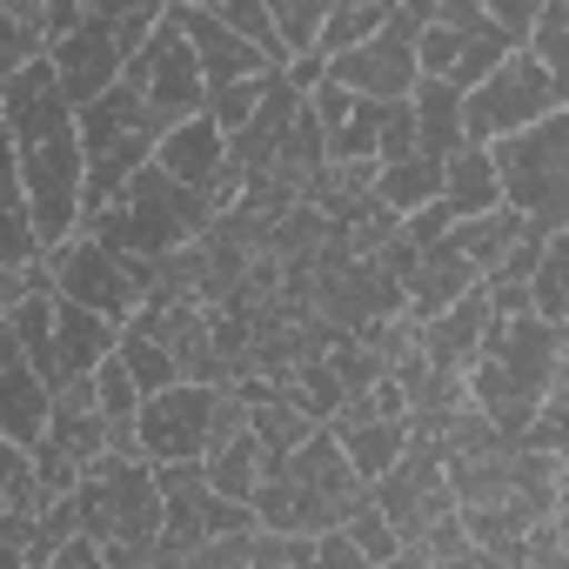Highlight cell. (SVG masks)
Returning a JSON list of instances; mask_svg holds the SVG:
<instances>
[{"label":"cell","mask_w":569,"mask_h":569,"mask_svg":"<svg viewBox=\"0 0 569 569\" xmlns=\"http://www.w3.org/2000/svg\"><path fill=\"white\" fill-rule=\"evenodd\" d=\"M469 402L516 442L529 409L549 389H569V322H542V316H489L482 349L462 369Z\"/></svg>","instance_id":"2"},{"label":"cell","mask_w":569,"mask_h":569,"mask_svg":"<svg viewBox=\"0 0 569 569\" xmlns=\"http://www.w3.org/2000/svg\"><path fill=\"white\" fill-rule=\"evenodd\" d=\"M442 201H449V214H482V208H496V201H502V188H496V168H489V148H482V141H462V148H449V154H442Z\"/></svg>","instance_id":"24"},{"label":"cell","mask_w":569,"mask_h":569,"mask_svg":"<svg viewBox=\"0 0 569 569\" xmlns=\"http://www.w3.org/2000/svg\"><path fill=\"white\" fill-rule=\"evenodd\" d=\"M469 281H482L476 268H469V254L449 241V228L436 234V241H422L416 248V261H409V274H402V309H409V322H422V316H436V309H449Z\"/></svg>","instance_id":"16"},{"label":"cell","mask_w":569,"mask_h":569,"mask_svg":"<svg viewBox=\"0 0 569 569\" xmlns=\"http://www.w3.org/2000/svg\"><path fill=\"white\" fill-rule=\"evenodd\" d=\"M522 48H529L556 81H569V0H542V8L529 14V28H522Z\"/></svg>","instance_id":"33"},{"label":"cell","mask_w":569,"mask_h":569,"mask_svg":"<svg viewBox=\"0 0 569 569\" xmlns=\"http://www.w3.org/2000/svg\"><path fill=\"white\" fill-rule=\"evenodd\" d=\"M369 496H376V509L396 522V536H402V542H416L436 516H449V509H456V496H449V476H442V449H436V436L409 429L402 456L369 482Z\"/></svg>","instance_id":"12"},{"label":"cell","mask_w":569,"mask_h":569,"mask_svg":"<svg viewBox=\"0 0 569 569\" xmlns=\"http://www.w3.org/2000/svg\"><path fill=\"white\" fill-rule=\"evenodd\" d=\"M194 8H214V0H194Z\"/></svg>","instance_id":"48"},{"label":"cell","mask_w":569,"mask_h":569,"mask_svg":"<svg viewBox=\"0 0 569 569\" xmlns=\"http://www.w3.org/2000/svg\"><path fill=\"white\" fill-rule=\"evenodd\" d=\"M536 8H542V0H536Z\"/></svg>","instance_id":"49"},{"label":"cell","mask_w":569,"mask_h":569,"mask_svg":"<svg viewBox=\"0 0 569 569\" xmlns=\"http://www.w3.org/2000/svg\"><path fill=\"white\" fill-rule=\"evenodd\" d=\"M214 14L268 61V68H289V48H281V34H274V14H268V0H214Z\"/></svg>","instance_id":"34"},{"label":"cell","mask_w":569,"mask_h":569,"mask_svg":"<svg viewBox=\"0 0 569 569\" xmlns=\"http://www.w3.org/2000/svg\"><path fill=\"white\" fill-rule=\"evenodd\" d=\"M114 356H121V369L134 376V389L141 396H154V389H168V382H181V369H174V356L154 342V336H141L134 322H121V336H114Z\"/></svg>","instance_id":"31"},{"label":"cell","mask_w":569,"mask_h":569,"mask_svg":"<svg viewBox=\"0 0 569 569\" xmlns=\"http://www.w3.org/2000/svg\"><path fill=\"white\" fill-rule=\"evenodd\" d=\"M154 168H168L174 181H188V188H208L214 181V168L228 161V134L194 108V114H181V121H168L161 134H154V154H148Z\"/></svg>","instance_id":"18"},{"label":"cell","mask_w":569,"mask_h":569,"mask_svg":"<svg viewBox=\"0 0 569 569\" xmlns=\"http://www.w3.org/2000/svg\"><path fill=\"white\" fill-rule=\"evenodd\" d=\"M482 148L516 214H529L536 228H569V108H549Z\"/></svg>","instance_id":"5"},{"label":"cell","mask_w":569,"mask_h":569,"mask_svg":"<svg viewBox=\"0 0 569 569\" xmlns=\"http://www.w3.org/2000/svg\"><path fill=\"white\" fill-rule=\"evenodd\" d=\"M154 482H161V536H154V562H148V569H188V556H194L208 536L254 522L248 502L208 489L201 462H154Z\"/></svg>","instance_id":"9"},{"label":"cell","mask_w":569,"mask_h":569,"mask_svg":"<svg viewBox=\"0 0 569 569\" xmlns=\"http://www.w3.org/2000/svg\"><path fill=\"white\" fill-rule=\"evenodd\" d=\"M409 121H416V148H429V154L462 148V88L442 81V74H416V88H409Z\"/></svg>","instance_id":"22"},{"label":"cell","mask_w":569,"mask_h":569,"mask_svg":"<svg viewBox=\"0 0 569 569\" xmlns=\"http://www.w3.org/2000/svg\"><path fill=\"white\" fill-rule=\"evenodd\" d=\"M88 382H94V409H101L114 449H134V409H141V389H134V376L121 369V356L108 349V356L88 369Z\"/></svg>","instance_id":"28"},{"label":"cell","mask_w":569,"mask_h":569,"mask_svg":"<svg viewBox=\"0 0 569 569\" xmlns=\"http://www.w3.org/2000/svg\"><path fill=\"white\" fill-rule=\"evenodd\" d=\"M41 268H48V289H54V296L88 302V309H101L108 322H128L134 302L148 296V281H154V261L121 254V248H108V241L88 234V228H74V234H61L54 248H41Z\"/></svg>","instance_id":"7"},{"label":"cell","mask_w":569,"mask_h":569,"mask_svg":"<svg viewBox=\"0 0 569 569\" xmlns=\"http://www.w3.org/2000/svg\"><path fill=\"white\" fill-rule=\"evenodd\" d=\"M48 569H108V562H101V542H94L88 529H74V536L54 542V562H48Z\"/></svg>","instance_id":"45"},{"label":"cell","mask_w":569,"mask_h":569,"mask_svg":"<svg viewBox=\"0 0 569 569\" xmlns=\"http://www.w3.org/2000/svg\"><path fill=\"white\" fill-rule=\"evenodd\" d=\"M0 14H14V21L48 48L54 34H68V28L81 21V0H0Z\"/></svg>","instance_id":"38"},{"label":"cell","mask_w":569,"mask_h":569,"mask_svg":"<svg viewBox=\"0 0 569 569\" xmlns=\"http://www.w3.org/2000/svg\"><path fill=\"white\" fill-rule=\"evenodd\" d=\"M522 289H529V316L569 322V228H556L542 241V254H536V268H529Z\"/></svg>","instance_id":"29"},{"label":"cell","mask_w":569,"mask_h":569,"mask_svg":"<svg viewBox=\"0 0 569 569\" xmlns=\"http://www.w3.org/2000/svg\"><path fill=\"white\" fill-rule=\"evenodd\" d=\"M81 14H94V21L121 41V54H128V48H134V41L168 14V0H81Z\"/></svg>","instance_id":"36"},{"label":"cell","mask_w":569,"mask_h":569,"mask_svg":"<svg viewBox=\"0 0 569 569\" xmlns=\"http://www.w3.org/2000/svg\"><path fill=\"white\" fill-rule=\"evenodd\" d=\"M48 402H54V382L34 362L0 356V436L28 449L41 436V422H48Z\"/></svg>","instance_id":"20"},{"label":"cell","mask_w":569,"mask_h":569,"mask_svg":"<svg viewBox=\"0 0 569 569\" xmlns=\"http://www.w3.org/2000/svg\"><path fill=\"white\" fill-rule=\"evenodd\" d=\"M268 74H274V68H261V74H241V81H214V88H201V114H208L221 134H234V128L254 114V101H261Z\"/></svg>","instance_id":"35"},{"label":"cell","mask_w":569,"mask_h":569,"mask_svg":"<svg viewBox=\"0 0 569 569\" xmlns=\"http://www.w3.org/2000/svg\"><path fill=\"white\" fill-rule=\"evenodd\" d=\"M396 8H402V0H329L322 34H316V54H342V48H356V41L376 34Z\"/></svg>","instance_id":"30"},{"label":"cell","mask_w":569,"mask_h":569,"mask_svg":"<svg viewBox=\"0 0 569 569\" xmlns=\"http://www.w3.org/2000/svg\"><path fill=\"white\" fill-rule=\"evenodd\" d=\"M68 496H74L81 529L101 542V562L108 569H148L154 562L161 482H154V462L141 449H101Z\"/></svg>","instance_id":"3"},{"label":"cell","mask_w":569,"mask_h":569,"mask_svg":"<svg viewBox=\"0 0 569 569\" xmlns=\"http://www.w3.org/2000/svg\"><path fill=\"white\" fill-rule=\"evenodd\" d=\"M522 569H569V516H536L522 529Z\"/></svg>","instance_id":"39"},{"label":"cell","mask_w":569,"mask_h":569,"mask_svg":"<svg viewBox=\"0 0 569 569\" xmlns=\"http://www.w3.org/2000/svg\"><path fill=\"white\" fill-rule=\"evenodd\" d=\"M81 228L101 234V241L121 248V254L161 261L168 248H181V241H194V234L208 228V201H201V188H188V181H174L168 168L141 161Z\"/></svg>","instance_id":"4"},{"label":"cell","mask_w":569,"mask_h":569,"mask_svg":"<svg viewBox=\"0 0 569 569\" xmlns=\"http://www.w3.org/2000/svg\"><path fill=\"white\" fill-rule=\"evenodd\" d=\"M309 429H316V416H309V402L296 389H261V396H248V436L268 456H289Z\"/></svg>","instance_id":"26"},{"label":"cell","mask_w":569,"mask_h":569,"mask_svg":"<svg viewBox=\"0 0 569 569\" xmlns=\"http://www.w3.org/2000/svg\"><path fill=\"white\" fill-rule=\"evenodd\" d=\"M41 54H48V68H54V88L68 94V108H88L101 88H114V81H121V61H128L121 41H114L94 14H81L68 34H54Z\"/></svg>","instance_id":"14"},{"label":"cell","mask_w":569,"mask_h":569,"mask_svg":"<svg viewBox=\"0 0 569 569\" xmlns=\"http://www.w3.org/2000/svg\"><path fill=\"white\" fill-rule=\"evenodd\" d=\"M214 389L221 382H168L154 396H141L134 409V449L148 462H194L214 436Z\"/></svg>","instance_id":"13"},{"label":"cell","mask_w":569,"mask_h":569,"mask_svg":"<svg viewBox=\"0 0 569 569\" xmlns=\"http://www.w3.org/2000/svg\"><path fill=\"white\" fill-rule=\"evenodd\" d=\"M422 21H429V0H402L376 34L329 54V81H342L369 101H409V88H416V28Z\"/></svg>","instance_id":"10"},{"label":"cell","mask_w":569,"mask_h":569,"mask_svg":"<svg viewBox=\"0 0 569 569\" xmlns=\"http://www.w3.org/2000/svg\"><path fill=\"white\" fill-rule=\"evenodd\" d=\"M14 469H21V442H8V436H0V502H8V482H14Z\"/></svg>","instance_id":"47"},{"label":"cell","mask_w":569,"mask_h":569,"mask_svg":"<svg viewBox=\"0 0 569 569\" xmlns=\"http://www.w3.org/2000/svg\"><path fill=\"white\" fill-rule=\"evenodd\" d=\"M268 14H274V34H281V48H289V61H296L302 48H316L329 0H268Z\"/></svg>","instance_id":"37"},{"label":"cell","mask_w":569,"mask_h":569,"mask_svg":"<svg viewBox=\"0 0 569 569\" xmlns=\"http://www.w3.org/2000/svg\"><path fill=\"white\" fill-rule=\"evenodd\" d=\"M522 221H529V214H516L509 201H496V208H482V214H456V221H449V241L469 254V268H476V274H489V268L516 248Z\"/></svg>","instance_id":"25"},{"label":"cell","mask_w":569,"mask_h":569,"mask_svg":"<svg viewBox=\"0 0 569 569\" xmlns=\"http://www.w3.org/2000/svg\"><path fill=\"white\" fill-rule=\"evenodd\" d=\"M489 316H496V309H489V289H482V281H469L449 309H436V316L416 322V349H422L429 362H442V369H469V356L482 349Z\"/></svg>","instance_id":"17"},{"label":"cell","mask_w":569,"mask_h":569,"mask_svg":"<svg viewBox=\"0 0 569 569\" xmlns=\"http://www.w3.org/2000/svg\"><path fill=\"white\" fill-rule=\"evenodd\" d=\"M121 81L141 94V108H148V121L154 128H168V121H181V114H194L201 108V68H194V54H188V41H181V28L161 14L134 48H128V61H121Z\"/></svg>","instance_id":"11"},{"label":"cell","mask_w":569,"mask_h":569,"mask_svg":"<svg viewBox=\"0 0 569 569\" xmlns=\"http://www.w3.org/2000/svg\"><path fill=\"white\" fill-rule=\"evenodd\" d=\"M289 389H296V396L309 402V416H316V422H329V416L342 409V382H336V369L322 362V349L296 362V382H289Z\"/></svg>","instance_id":"40"},{"label":"cell","mask_w":569,"mask_h":569,"mask_svg":"<svg viewBox=\"0 0 569 569\" xmlns=\"http://www.w3.org/2000/svg\"><path fill=\"white\" fill-rule=\"evenodd\" d=\"M194 462H201V476H208V489H214V496H234V502H248V489L261 482V469H268L274 456H268V449L248 436V422H241V429H228L221 442H208Z\"/></svg>","instance_id":"23"},{"label":"cell","mask_w":569,"mask_h":569,"mask_svg":"<svg viewBox=\"0 0 569 569\" xmlns=\"http://www.w3.org/2000/svg\"><path fill=\"white\" fill-rule=\"evenodd\" d=\"M0 356H21L54 382V289L34 281V289L0 316Z\"/></svg>","instance_id":"21"},{"label":"cell","mask_w":569,"mask_h":569,"mask_svg":"<svg viewBox=\"0 0 569 569\" xmlns=\"http://www.w3.org/2000/svg\"><path fill=\"white\" fill-rule=\"evenodd\" d=\"M376 194H382L396 214L436 201V194H442V154L409 148V154H396V161H376Z\"/></svg>","instance_id":"27"},{"label":"cell","mask_w":569,"mask_h":569,"mask_svg":"<svg viewBox=\"0 0 569 569\" xmlns=\"http://www.w3.org/2000/svg\"><path fill=\"white\" fill-rule=\"evenodd\" d=\"M74 134H81V221L154 154V121H148V108H141V94L128 88V81H114V88H101L88 108H74Z\"/></svg>","instance_id":"6"},{"label":"cell","mask_w":569,"mask_h":569,"mask_svg":"<svg viewBox=\"0 0 569 569\" xmlns=\"http://www.w3.org/2000/svg\"><path fill=\"white\" fill-rule=\"evenodd\" d=\"M114 336H121V322H108V316L88 309V302L54 296V382L88 376V369L114 349Z\"/></svg>","instance_id":"19"},{"label":"cell","mask_w":569,"mask_h":569,"mask_svg":"<svg viewBox=\"0 0 569 569\" xmlns=\"http://www.w3.org/2000/svg\"><path fill=\"white\" fill-rule=\"evenodd\" d=\"M549 108H569V81H556L529 48H509L476 88H462V141H496Z\"/></svg>","instance_id":"8"},{"label":"cell","mask_w":569,"mask_h":569,"mask_svg":"<svg viewBox=\"0 0 569 569\" xmlns=\"http://www.w3.org/2000/svg\"><path fill=\"white\" fill-rule=\"evenodd\" d=\"M316 569H369V562H362V549L349 542V529L336 522V529H316Z\"/></svg>","instance_id":"42"},{"label":"cell","mask_w":569,"mask_h":569,"mask_svg":"<svg viewBox=\"0 0 569 569\" xmlns=\"http://www.w3.org/2000/svg\"><path fill=\"white\" fill-rule=\"evenodd\" d=\"M168 21L181 28V41H188V54H194V68H201V81L214 88V81H241V74H261L268 61L214 14V8H194V0H168Z\"/></svg>","instance_id":"15"},{"label":"cell","mask_w":569,"mask_h":569,"mask_svg":"<svg viewBox=\"0 0 569 569\" xmlns=\"http://www.w3.org/2000/svg\"><path fill=\"white\" fill-rule=\"evenodd\" d=\"M34 281H48V268H41V261H0V316H8V309L34 289Z\"/></svg>","instance_id":"44"},{"label":"cell","mask_w":569,"mask_h":569,"mask_svg":"<svg viewBox=\"0 0 569 569\" xmlns=\"http://www.w3.org/2000/svg\"><path fill=\"white\" fill-rule=\"evenodd\" d=\"M342 529H349V542L362 549V562H369V569H389V562L402 556V536H396V522H389V516L376 509V496H369V489H362V496L349 502Z\"/></svg>","instance_id":"32"},{"label":"cell","mask_w":569,"mask_h":569,"mask_svg":"<svg viewBox=\"0 0 569 569\" xmlns=\"http://www.w3.org/2000/svg\"><path fill=\"white\" fill-rule=\"evenodd\" d=\"M0 114H8V134H14V174L28 194L34 241L54 248L61 234L81 228V134H74L68 94L54 88L48 54L21 61L0 81Z\"/></svg>","instance_id":"1"},{"label":"cell","mask_w":569,"mask_h":569,"mask_svg":"<svg viewBox=\"0 0 569 569\" xmlns=\"http://www.w3.org/2000/svg\"><path fill=\"white\" fill-rule=\"evenodd\" d=\"M516 442H536V449H569V389H549L536 409H529V422H522V436Z\"/></svg>","instance_id":"41"},{"label":"cell","mask_w":569,"mask_h":569,"mask_svg":"<svg viewBox=\"0 0 569 569\" xmlns=\"http://www.w3.org/2000/svg\"><path fill=\"white\" fill-rule=\"evenodd\" d=\"M34 54H41V41H34L14 14H0V81H8L21 61H34Z\"/></svg>","instance_id":"43"},{"label":"cell","mask_w":569,"mask_h":569,"mask_svg":"<svg viewBox=\"0 0 569 569\" xmlns=\"http://www.w3.org/2000/svg\"><path fill=\"white\" fill-rule=\"evenodd\" d=\"M476 8H482L496 28H509V34L522 41V28H529V14H536V0H476Z\"/></svg>","instance_id":"46"}]
</instances>
